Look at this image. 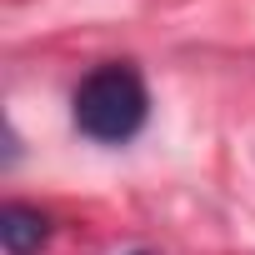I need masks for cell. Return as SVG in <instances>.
<instances>
[{
    "mask_svg": "<svg viewBox=\"0 0 255 255\" xmlns=\"http://www.w3.org/2000/svg\"><path fill=\"white\" fill-rule=\"evenodd\" d=\"M45 240H50V220L35 205L10 200L0 210V245H5V255H35Z\"/></svg>",
    "mask_w": 255,
    "mask_h": 255,
    "instance_id": "cell-2",
    "label": "cell"
},
{
    "mask_svg": "<svg viewBox=\"0 0 255 255\" xmlns=\"http://www.w3.org/2000/svg\"><path fill=\"white\" fill-rule=\"evenodd\" d=\"M150 115V90H145V75L130 65V60H105L95 65L80 85H75V100H70V120L75 130L95 145H125L140 135V125Z\"/></svg>",
    "mask_w": 255,
    "mask_h": 255,
    "instance_id": "cell-1",
    "label": "cell"
}]
</instances>
